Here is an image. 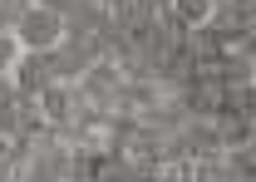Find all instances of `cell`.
I'll return each instance as SVG.
<instances>
[{"mask_svg":"<svg viewBox=\"0 0 256 182\" xmlns=\"http://www.w3.org/2000/svg\"><path fill=\"white\" fill-rule=\"evenodd\" d=\"M15 34H20V44L34 50V54H54L64 44V34H69V20H64L60 5H50V0H34L20 10V20H15Z\"/></svg>","mask_w":256,"mask_h":182,"instance_id":"1","label":"cell"},{"mask_svg":"<svg viewBox=\"0 0 256 182\" xmlns=\"http://www.w3.org/2000/svg\"><path fill=\"white\" fill-rule=\"evenodd\" d=\"M168 15H172V25L178 30H207L212 20H217V0H168Z\"/></svg>","mask_w":256,"mask_h":182,"instance_id":"2","label":"cell"}]
</instances>
